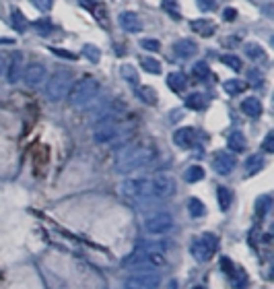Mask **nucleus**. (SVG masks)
<instances>
[{"mask_svg":"<svg viewBox=\"0 0 274 289\" xmlns=\"http://www.w3.org/2000/svg\"><path fill=\"white\" fill-rule=\"evenodd\" d=\"M155 159H157V149L153 145L136 143V145H130V147L124 149V151L118 153L116 167H118V171L126 173V171H132V169L151 165Z\"/></svg>","mask_w":274,"mask_h":289,"instance_id":"obj_1","label":"nucleus"},{"mask_svg":"<svg viewBox=\"0 0 274 289\" xmlns=\"http://www.w3.org/2000/svg\"><path fill=\"white\" fill-rule=\"evenodd\" d=\"M124 269H140L142 273H148L151 269H161L167 264L165 256L159 252H153V250H144V248H136L132 250L126 258L122 260Z\"/></svg>","mask_w":274,"mask_h":289,"instance_id":"obj_2","label":"nucleus"},{"mask_svg":"<svg viewBox=\"0 0 274 289\" xmlns=\"http://www.w3.org/2000/svg\"><path fill=\"white\" fill-rule=\"evenodd\" d=\"M99 93V81L93 77H83L76 83H72L70 91H68V101L74 108H83L87 103L93 101V97Z\"/></svg>","mask_w":274,"mask_h":289,"instance_id":"obj_3","label":"nucleus"},{"mask_svg":"<svg viewBox=\"0 0 274 289\" xmlns=\"http://www.w3.org/2000/svg\"><path fill=\"white\" fill-rule=\"evenodd\" d=\"M72 83H74V79H72V75L68 71L54 73L50 77V81H48V85H45V97H48L50 101H54V103L62 101L68 95V91H70Z\"/></svg>","mask_w":274,"mask_h":289,"instance_id":"obj_4","label":"nucleus"},{"mask_svg":"<svg viewBox=\"0 0 274 289\" xmlns=\"http://www.w3.org/2000/svg\"><path fill=\"white\" fill-rule=\"evenodd\" d=\"M148 186H151V194L155 199H169V196L175 194V188H177V182L171 173H157L153 176V180H148Z\"/></svg>","mask_w":274,"mask_h":289,"instance_id":"obj_5","label":"nucleus"},{"mask_svg":"<svg viewBox=\"0 0 274 289\" xmlns=\"http://www.w3.org/2000/svg\"><path fill=\"white\" fill-rule=\"evenodd\" d=\"M122 194L128 201H142L151 194V186H148L146 178H128L122 184Z\"/></svg>","mask_w":274,"mask_h":289,"instance_id":"obj_6","label":"nucleus"},{"mask_svg":"<svg viewBox=\"0 0 274 289\" xmlns=\"http://www.w3.org/2000/svg\"><path fill=\"white\" fill-rule=\"evenodd\" d=\"M171 227H173V217L165 211L155 213L144 221V229L153 236H165L167 231H171Z\"/></svg>","mask_w":274,"mask_h":289,"instance_id":"obj_7","label":"nucleus"},{"mask_svg":"<svg viewBox=\"0 0 274 289\" xmlns=\"http://www.w3.org/2000/svg\"><path fill=\"white\" fill-rule=\"evenodd\" d=\"M214 250H216V238L212 234H204L190 244V252L198 260H208L214 254Z\"/></svg>","mask_w":274,"mask_h":289,"instance_id":"obj_8","label":"nucleus"},{"mask_svg":"<svg viewBox=\"0 0 274 289\" xmlns=\"http://www.w3.org/2000/svg\"><path fill=\"white\" fill-rule=\"evenodd\" d=\"M159 275L155 273H136V275H130L126 281H124V289H159Z\"/></svg>","mask_w":274,"mask_h":289,"instance_id":"obj_9","label":"nucleus"},{"mask_svg":"<svg viewBox=\"0 0 274 289\" xmlns=\"http://www.w3.org/2000/svg\"><path fill=\"white\" fill-rule=\"evenodd\" d=\"M118 134H120V128L111 118L99 120L93 128V138L97 143H111L113 138H118Z\"/></svg>","mask_w":274,"mask_h":289,"instance_id":"obj_10","label":"nucleus"},{"mask_svg":"<svg viewBox=\"0 0 274 289\" xmlns=\"http://www.w3.org/2000/svg\"><path fill=\"white\" fill-rule=\"evenodd\" d=\"M45 75H48V68L41 62H31V64H25V68H23V81L29 87H39L43 83Z\"/></svg>","mask_w":274,"mask_h":289,"instance_id":"obj_11","label":"nucleus"},{"mask_svg":"<svg viewBox=\"0 0 274 289\" xmlns=\"http://www.w3.org/2000/svg\"><path fill=\"white\" fill-rule=\"evenodd\" d=\"M212 167L219 176H229V173L235 169V157L227 151H221L216 153L214 159H212Z\"/></svg>","mask_w":274,"mask_h":289,"instance_id":"obj_12","label":"nucleus"},{"mask_svg":"<svg viewBox=\"0 0 274 289\" xmlns=\"http://www.w3.org/2000/svg\"><path fill=\"white\" fill-rule=\"evenodd\" d=\"M120 25H122L124 31H128V33L142 31V21L136 13H132V10H126V13L120 15Z\"/></svg>","mask_w":274,"mask_h":289,"instance_id":"obj_13","label":"nucleus"},{"mask_svg":"<svg viewBox=\"0 0 274 289\" xmlns=\"http://www.w3.org/2000/svg\"><path fill=\"white\" fill-rule=\"evenodd\" d=\"M173 143L181 149H190L194 143H196V130H194L192 126H184V128H179L173 134Z\"/></svg>","mask_w":274,"mask_h":289,"instance_id":"obj_14","label":"nucleus"},{"mask_svg":"<svg viewBox=\"0 0 274 289\" xmlns=\"http://www.w3.org/2000/svg\"><path fill=\"white\" fill-rule=\"evenodd\" d=\"M173 52H175V56L177 58H192L194 54L198 52V45H196V41H192V40H177L175 43H173Z\"/></svg>","mask_w":274,"mask_h":289,"instance_id":"obj_15","label":"nucleus"},{"mask_svg":"<svg viewBox=\"0 0 274 289\" xmlns=\"http://www.w3.org/2000/svg\"><path fill=\"white\" fill-rule=\"evenodd\" d=\"M190 29L196 33V36H202V38H210L212 33L216 31V25L210 23L208 19H196L190 23Z\"/></svg>","mask_w":274,"mask_h":289,"instance_id":"obj_16","label":"nucleus"},{"mask_svg":"<svg viewBox=\"0 0 274 289\" xmlns=\"http://www.w3.org/2000/svg\"><path fill=\"white\" fill-rule=\"evenodd\" d=\"M23 56L17 52L15 56H13V62H10V68H8V81L10 83H17V81L23 77Z\"/></svg>","mask_w":274,"mask_h":289,"instance_id":"obj_17","label":"nucleus"},{"mask_svg":"<svg viewBox=\"0 0 274 289\" xmlns=\"http://www.w3.org/2000/svg\"><path fill=\"white\" fill-rule=\"evenodd\" d=\"M241 112L252 116V118H258V116L262 114V103L258 97H247L241 101Z\"/></svg>","mask_w":274,"mask_h":289,"instance_id":"obj_18","label":"nucleus"},{"mask_svg":"<svg viewBox=\"0 0 274 289\" xmlns=\"http://www.w3.org/2000/svg\"><path fill=\"white\" fill-rule=\"evenodd\" d=\"M227 145H229V149H231V151L239 153V151H243V149H245L247 141H245L243 132L235 130V132H231V134H229V138H227Z\"/></svg>","mask_w":274,"mask_h":289,"instance_id":"obj_19","label":"nucleus"},{"mask_svg":"<svg viewBox=\"0 0 274 289\" xmlns=\"http://www.w3.org/2000/svg\"><path fill=\"white\" fill-rule=\"evenodd\" d=\"M167 85L171 91H175V93H179V91H184L186 89V77L181 75V73H171L167 77Z\"/></svg>","mask_w":274,"mask_h":289,"instance_id":"obj_20","label":"nucleus"},{"mask_svg":"<svg viewBox=\"0 0 274 289\" xmlns=\"http://www.w3.org/2000/svg\"><path fill=\"white\" fill-rule=\"evenodd\" d=\"M140 66H142V71H146L148 75H159L161 73V62L155 60V58H151V56H142L140 58Z\"/></svg>","mask_w":274,"mask_h":289,"instance_id":"obj_21","label":"nucleus"},{"mask_svg":"<svg viewBox=\"0 0 274 289\" xmlns=\"http://www.w3.org/2000/svg\"><path fill=\"white\" fill-rule=\"evenodd\" d=\"M245 54H247V58H252V60H264L266 58V54H264V48H262L260 43H256V41H249V43H245Z\"/></svg>","mask_w":274,"mask_h":289,"instance_id":"obj_22","label":"nucleus"},{"mask_svg":"<svg viewBox=\"0 0 274 289\" xmlns=\"http://www.w3.org/2000/svg\"><path fill=\"white\" fill-rule=\"evenodd\" d=\"M262 167H264V157H260V155H252L245 161V173H247V176H252V173L260 171Z\"/></svg>","mask_w":274,"mask_h":289,"instance_id":"obj_23","label":"nucleus"},{"mask_svg":"<svg viewBox=\"0 0 274 289\" xmlns=\"http://www.w3.org/2000/svg\"><path fill=\"white\" fill-rule=\"evenodd\" d=\"M188 211H190V215L194 219H198V217H204V213H206V206H204V203L200 199H190Z\"/></svg>","mask_w":274,"mask_h":289,"instance_id":"obj_24","label":"nucleus"},{"mask_svg":"<svg viewBox=\"0 0 274 289\" xmlns=\"http://www.w3.org/2000/svg\"><path fill=\"white\" fill-rule=\"evenodd\" d=\"M223 89H225V93L237 95V93H241V91L245 89V83H241V81H237V79H229V81H225L223 83Z\"/></svg>","mask_w":274,"mask_h":289,"instance_id":"obj_25","label":"nucleus"},{"mask_svg":"<svg viewBox=\"0 0 274 289\" xmlns=\"http://www.w3.org/2000/svg\"><path fill=\"white\" fill-rule=\"evenodd\" d=\"M204 106H206V97L202 93H192L186 99V108H190V110H202Z\"/></svg>","mask_w":274,"mask_h":289,"instance_id":"obj_26","label":"nucleus"},{"mask_svg":"<svg viewBox=\"0 0 274 289\" xmlns=\"http://www.w3.org/2000/svg\"><path fill=\"white\" fill-rule=\"evenodd\" d=\"M204 178V169L200 167V165H192V167H188L186 169V173H184V180L186 182H190V184H194V182H200Z\"/></svg>","mask_w":274,"mask_h":289,"instance_id":"obj_27","label":"nucleus"},{"mask_svg":"<svg viewBox=\"0 0 274 289\" xmlns=\"http://www.w3.org/2000/svg\"><path fill=\"white\" fill-rule=\"evenodd\" d=\"M221 62H223L225 66H229L231 71H241V68H243L241 60H239L237 56H233V54H223V56H221Z\"/></svg>","mask_w":274,"mask_h":289,"instance_id":"obj_28","label":"nucleus"},{"mask_svg":"<svg viewBox=\"0 0 274 289\" xmlns=\"http://www.w3.org/2000/svg\"><path fill=\"white\" fill-rule=\"evenodd\" d=\"M122 77L128 81V83H132V85H138V75H136V68L132 66V64H124L122 66Z\"/></svg>","mask_w":274,"mask_h":289,"instance_id":"obj_29","label":"nucleus"},{"mask_svg":"<svg viewBox=\"0 0 274 289\" xmlns=\"http://www.w3.org/2000/svg\"><path fill=\"white\" fill-rule=\"evenodd\" d=\"M83 54H85L87 60H91V62H99V60H101V52H99L97 45H91V43H87L85 48H83Z\"/></svg>","mask_w":274,"mask_h":289,"instance_id":"obj_30","label":"nucleus"},{"mask_svg":"<svg viewBox=\"0 0 274 289\" xmlns=\"http://www.w3.org/2000/svg\"><path fill=\"white\" fill-rule=\"evenodd\" d=\"M216 194H219V206H221L223 211H227L231 206V192L221 186L219 190H216Z\"/></svg>","mask_w":274,"mask_h":289,"instance_id":"obj_31","label":"nucleus"},{"mask_svg":"<svg viewBox=\"0 0 274 289\" xmlns=\"http://www.w3.org/2000/svg\"><path fill=\"white\" fill-rule=\"evenodd\" d=\"M208 73H210V68H208V64L206 62H196V64H194L192 66V75L194 77H196V79H206L208 77Z\"/></svg>","mask_w":274,"mask_h":289,"instance_id":"obj_32","label":"nucleus"},{"mask_svg":"<svg viewBox=\"0 0 274 289\" xmlns=\"http://www.w3.org/2000/svg\"><path fill=\"white\" fill-rule=\"evenodd\" d=\"M268 209H270V199H268V196H260L258 203H256V213H258V217H264L268 213Z\"/></svg>","mask_w":274,"mask_h":289,"instance_id":"obj_33","label":"nucleus"},{"mask_svg":"<svg viewBox=\"0 0 274 289\" xmlns=\"http://www.w3.org/2000/svg\"><path fill=\"white\" fill-rule=\"evenodd\" d=\"M138 97H140V99H144L146 103H151V106L157 101V97H155V91H153V89H148V87L138 89Z\"/></svg>","mask_w":274,"mask_h":289,"instance_id":"obj_34","label":"nucleus"},{"mask_svg":"<svg viewBox=\"0 0 274 289\" xmlns=\"http://www.w3.org/2000/svg\"><path fill=\"white\" fill-rule=\"evenodd\" d=\"M140 45L144 50H148V52H159V50H161V43H159V40H140Z\"/></svg>","mask_w":274,"mask_h":289,"instance_id":"obj_35","label":"nucleus"},{"mask_svg":"<svg viewBox=\"0 0 274 289\" xmlns=\"http://www.w3.org/2000/svg\"><path fill=\"white\" fill-rule=\"evenodd\" d=\"M87 8L91 10V13H95V15L99 17V21H105V10H103V6H99V4H91L89 0H87Z\"/></svg>","mask_w":274,"mask_h":289,"instance_id":"obj_36","label":"nucleus"},{"mask_svg":"<svg viewBox=\"0 0 274 289\" xmlns=\"http://www.w3.org/2000/svg\"><path fill=\"white\" fill-rule=\"evenodd\" d=\"M262 151H266V153H272L274 151V134H266L264 138V143H262Z\"/></svg>","mask_w":274,"mask_h":289,"instance_id":"obj_37","label":"nucleus"},{"mask_svg":"<svg viewBox=\"0 0 274 289\" xmlns=\"http://www.w3.org/2000/svg\"><path fill=\"white\" fill-rule=\"evenodd\" d=\"M10 23H13L17 29H23L25 21H23V13H21V10H13V19H10Z\"/></svg>","mask_w":274,"mask_h":289,"instance_id":"obj_38","label":"nucleus"},{"mask_svg":"<svg viewBox=\"0 0 274 289\" xmlns=\"http://www.w3.org/2000/svg\"><path fill=\"white\" fill-rule=\"evenodd\" d=\"M200 10H214L216 8V0H196Z\"/></svg>","mask_w":274,"mask_h":289,"instance_id":"obj_39","label":"nucleus"},{"mask_svg":"<svg viewBox=\"0 0 274 289\" xmlns=\"http://www.w3.org/2000/svg\"><path fill=\"white\" fill-rule=\"evenodd\" d=\"M31 2L37 10H50L52 8V0H31Z\"/></svg>","mask_w":274,"mask_h":289,"instance_id":"obj_40","label":"nucleus"},{"mask_svg":"<svg viewBox=\"0 0 274 289\" xmlns=\"http://www.w3.org/2000/svg\"><path fill=\"white\" fill-rule=\"evenodd\" d=\"M163 6L169 10L171 15H175V8H177V0H163Z\"/></svg>","mask_w":274,"mask_h":289,"instance_id":"obj_41","label":"nucleus"},{"mask_svg":"<svg viewBox=\"0 0 274 289\" xmlns=\"http://www.w3.org/2000/svg\"><path fill=\"white\" fill-rule=\"evenodd\" d=\"M52 52L56 54V56H62V58H68V60H74V54H70V52H66V50H58V48H52Z\"/></svg>","mask_w":274,"mask_h":289,"instance_id":"obj_42","label":"nucleus"},{"mask_svg":"<svg viewBox=\"0 0 274 289\" xmlns=\"http://www.w3.org/2000/svg\"><path fill=\"white\" fill-rule=\"evenodd\" d=\"M223 17H225L227 21H235L237 10H235V8H225V10H223Z\"/></svg>","mask_w":274,"mask_h":289,"instance_id":"obj_43","label":"nucleus"},{"mask_svg":"<svg viewBox=\"0 0 274 289\" xmlns=\"http://www.w3.org/2000/svg\"><path fill=\"white\" fill-rule=\"evenodd\" d=\"M35 27H37V29L41 31V29H50L52 25H50V23H48V21H39V23H35Z\"/></svg>","mask_w":274,"mask_h":289,"instance_id":"obj_44","label":"nucleus"},{"mask_svg":"<svg viewBox=\"0 0 274 289\" xmlns=\"http://www.w3.org/2000/svg\"><path fill=\"white\" fill-rule=\"evenodd\" d=\"M4 71H6V60L0 56V75H4Z\"/></svg>","mask_w":274,"mask_h":289,"instance_id":"obj_45","label":"nucleus"},{"mask_svg":"<svg viewBox=\"0 0 274 289\" xmlns=\"http://www.w3.org/2000/svg\"><path fill=\"white\" fill-rule=\"evenodd\" d=\"M171 289H177V287H175V283H173V285H171Z\"/></svg>","mask_w":274,"mask_h":289,"instance_id":"obj_46","label":"nucleus"},{"mask_svg":"<svg viewBox=\"0 0 274 289\" xmlns=\"http://www.w3.org/2000/svg\"><path fill=\"white\" fill-rule=\"evenodd\" d=\"M194 289H204V287H194Z\"/></svg>","mask_w":274,"mask_h":289,"instance_id":"obj_47","label":"nucleus"}]
</instances>
